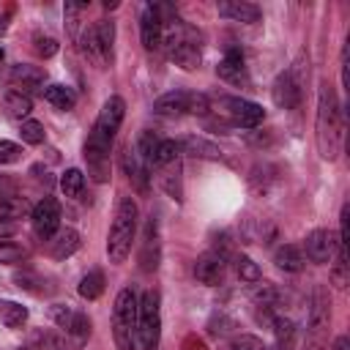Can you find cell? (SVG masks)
Returning <instances> with one entry per match:
<instances>
[{
	"mask_svg": "<svg viewBox=\"0 0 350 350\" xmlns=\"http://www.w3.org/2000/svg\"><path fill=\"white\" fill-rule=\"evenodd\" d=\"M156 148H159V137H156L153 131H142V134H139V139H137V145H134V153L139 156V161H142L148 170H153Z\"/></svg>",
	"mask_w": 350,
	"mask_h": 350,
	"instance_id": "cb8c5ba5",
	"label": "cell"
},
{
	"mask_svg": "<svg viewBox=\"0 0 350 350\" xmlns=\"http://www.w3.org/2000/svg\"><path fill=\"white\" fill-rule=\"evenodd\" d=\"M19 137H22V142H27V145H41L44 137H46L44 123H38V120H22Z\"/></svg>",
	"mask_w": 350,
	"mask_h": 350,
	"instance_id": "836d02e7",
	"label": "cell"
},
{
	"mask_svg": "<svg viewBox=\"0 0 350 350\" xmlns=\"http://www.w3.org/2000/svg\"><path fill=\"white\" fill-rule=\"evenodd\" d=\"M273 262H276L282 271H287V273H298V271L304 268V252H301L298 246H293V243H284V246L276 249Z\"/></svg>",
	"mask_w": 350,
	"mask_h": 350,
	"instance_id": "d6986e66",
	"label": "cell"
},
{
	"mask_svg": "<svg viewBox=\"0 0 350 350\" xmlns=\"http://www.w3.org/2000/svg\"><path fill=\"white\" fill-rule=\"evenodd\" d=\"M161 30H164V22H161V8L159 5H145L142 8V16H139V33H142V46L145 49H159L161 46Z\"/></svg>",
	"mask_w": 350,
	"mask_h": 350,
	"instance_id": "7c38bea8",
	"label": "cell"
},
{
	"mask_svg": "<svg viewBox=\"0 0 350 350\" xmlns=\"http://www.w3.org/2000/svg\"><path fill=\"white\" fill-rule=\"evenodd\" d=\"M30 219H33L36 235H38L41 241H49V238L60 230V205H57V200H55V197H44V200L33 208Z\"/></svg>",
	"mask_w": 350,
	"mask_h": 350,
	"instance_id": "ba28073f",
	"label": "cell"
},
{
	"mask_svg": "<svg viewBox=\"0 0 350 350\" xmlns=\"http://www.w3.org/2000/svg\"><path fill=\"white\" fill-rule=\"evenodd\" d=\"M123 170H126V175L134 180V186H137L139 191H148V178H150L148 172H150V170L139 161V156L134 153V148H129V150L123 153Z\"/></svg>",
	"mask_w": 350,
	"mask_h": 350,
	"instance_id": "ac0fdd59",
	"label": "cell"
},
{
	"mask_svg": "<svg viewBox=\"0 0 350 350\" xmlns=\"http://www.w3.org/2000/svg\"><path fill=\"white\" fill-rule=\"evenodd\" d=\"M14 282H16V287H22V290H27V293H36V295L49 293V287H44L46 282H44L38 273H33V271H19V273H14Z\"/></svg>",
	"mask_w": 350,
	"mask_h": 350,
	"instance_id": "1f68e13d",
	"label": "cell"
},
{
	"mask_svg": "<svg viewBox=\"0 0 350 350\" xmlns=\"http://www.w3.org/2000/svg\"><path fill=\"white\" fill-rule=\"evenodd\" d=\"M16 197V180L8 175H0V202L3 200H14Z\"/></svg>",
	"mask_w": 350,
	"mask_h": 350,
	"instance_id": "f35d334b",
	"label": "cell"
},
{
	"mask_svg": "<svg viewBox=\"0 0 350 350\" xmlns=\"http://www.w3.org/2000/svg\"><path fill=\"white\" fill-rule=\"evenodd\" d=\"M126 115V101L120 96H109L93 123V131L85 142V161H88V172L93 175V180L104 183L109 178V150L115 142V134L123 123Z\"/></svg>",
	"mask_w": 350,
	"mask_h": 350,
	"instance_id": "6da1fadb",
	"label": "cell"
},
{
	"mask_svg": "<svg viewBox=\"0 0 350 350\" xmlns=\"http://www.w3.org/2000/svg\"><path fill=\"white\" fill-rule=\"evenodd\" d=\"M161 298L156 290H145L137 304V345L139 350H159L161 342Z\"/></svg>",
	"mask_w": 350,
	"mask_h": 350,
	"instance_id": "5b68a950",
	"label": "cell"
},
{
	"mask_svg": "<svg viewBox=\"0 0 350 350\" xmlns=\"http://www.w3.org/2000/svg\"><path fill=\"white\" fill-rule=\"evenodd\" d=\"M221 104L227 107L232 123H238V126H243V129H254V126H260L262 118H265L262 107L254 104V101H246V98H221Z\"/></svg>",
	"mask_w": 350,
	"mask_h": 350,
	"instance_id": "30bf717a",
	"label": "cell"
},
{
	"mask_svg": "<svg viewBox=\"0 0 350 350\" xmlns=\"http://www.w3.org/2000/svg\"><path fill=\"white\" fill-rule=\"evenodd\" d=\"M30 257V246L22 243V241H11V238H3L0 241V262H22Z\"/></svg>",
	"mask_w": 350,
	"mask_h": 350,
	"instance_id": "f1b7e54d",
	"label": "cell"
},
{
	"mask_svg": "<svg viewBox=\"0 0 350 350\" xmlns=\"http://www.w3.org/2000/svg\"><path fill=\"white\" fill-rule=\"evenodd\" d=\"M22 159V148L11 139H0V164H14Z\"/></svg>",
	"mask_w": 350,
	"mask_h": 350,
	"instance_id": "d590c367",
	"label": "cell"
},
{
	"mask_svg": "<svg viewBox=\"0 0 350 350\" xmlns=\"http://www.w3.org/2000/svg\"><path fill=\"white\" fill-rule=\"evenodd\" d=\"M101 293H104V273H101L98 268H93V271H88V273L82 276V282H79V295L88 298V301H96Z\"/></svg>",
	"mask_w": 350,
	"mask_h": 350,
	"instance_id": "83f0119b",
	"label": "cell"
},
{
	"mask_svg": "<svg viewBox=\"0 0 350 350\" xmlns=\"http://www.w3.org/2000/svg\"><path fill=\"white\" fill-rule=\"evenodd\" d=\"M93 27H96V36H98L104 60H107V66H109L112 57H115V22H112V19H98Z\"/></svg>",
	"mask_w": 350,
	"mask_h": 350,
	"instance_id": "44dd1931",
	"label": "cell"
},
{
	"mask_svg": "<svg viewBox=\"0 0 350 350\" xmlns=\"http://www.w3.org/2000/svg\"><path fill=\"white\" fill-rule=\"evenodd\" d=\"M180 150H186L191 156H200V159H221V150L213 142L202 139V137H186L180 142Z\"/></svg>",
	"mask_w": 350,
	"mask_h": 350,
	"instance_id": "d4e9b609",
	"label": "cell"
},
{
	"mask_svg": "<svg viewBox=\"0 0 350 350\" xmlns=\"http://www.w3.org/2000/svg\"><path fill=\"white\" fill-rule=\"evenodd\" d=\"M19 350H33V347H19Z\"/></svg>",
	"mask_w": 350,
	"mask_h": 350,
	"instance_id": "b9f144b4",
	"label": "cell"
},
{
	"mask_svg": "<svg viewBox=\"0 0 350 350\" xmlns=\"http://www.w3.org/2000/svg\"><path fill=\"white\" fill-rule=\"evenodd\" d=\"M224 273H227V260L221 254H216V252H205L194 262V276L202 284H219L224 279Z\"/></svg>",
	"mask_w": 350,
	"mask_h": 350,
	"instance_id": "4fadbf2b",
	"label": "cell"
},
{
	"mask_svg": "<svg viewBox=\"0 0 350 350\" xmlns=\"http://www.w3.org/2000/svg\"><path fill=\"white\" fill-rule=\"evenodd\" d=\"M306 77H309V57L301 55L287 71H282V74L273 79V88H271L273 104L282 107V109H295V107L301 104Z\"/></svg>",
	"mask_w": 350,
	"mask_h": 350,
	"instance_id": "8992f818",
	"label": "cell"
},
{
	"mask_svg": "<svg viewBox=\"0 0 350 350\" xmlns=\"http://www.w3.org/2000/svg\"><path fill=\"white\" fill-rule=\"evenodd\" d=\"M44 98L55 109H63V112L74 109V104H77V93L68 85H49V88H44Z\"/></svg>",
	"mask_w": 350,
	"mask_h": 350,
	"instance_id": "ffe728a7",
	"label": "cell"
},
{
	"mask_svg": "<svg viewBox=\"0 0 350 350\" xmlns=\"http://www.w3.org/2000/svg\"><path fill=\"white\" fill-rule=\"evenodd\" d=\"M216 74L232 85H249V74H246V66H243V55L238 49H230L227 57L216 66Z\"/></svg>",
	"mask_w": 350,
	"mask_h": 350,
	"instance_id": "9a60e30c",
	"label": "cell"
},
{
	"mask_svg": "<svg viewBox=\"0 0 350 350\" xmlns=\"http://www.w3.org/2000/svg\"><path fill=\"white\" fill-rule=\"evenodd\" d=\"M79 249V232L71 227H60L52 238H49V254L55 260H66Z\"/></svg>",
	"mask_w": 350,
	"mask_h": 350,
	"instance_id": "2e32d148",
	"label": "cell"
},
{
	"mask_svg": "<svg viewBox=\"0 0 350 350\" xmlns=\"http://www.w3.org/2000/svg\"><path fill=\"white\" fill-rule=\"evenodd\" d=\"M33 41H36V52H38V55H44V57H52V55L57 52V44H55V38H49V36L36 33V36H33Z\"/></svg>",
	"mask_w": 350,
	"mask_h": 350,
	"instance_id": "8d00e7d4",
	"label": "cell"
},
{
	"mask_svg": "<svg viewBox=\"0 0 350 350\" xmlns=\"http://www.w3.org/2000/svg\"><path fill=\"white\" fill-rule=\"evenodd\" d=\"M328 350H350V339L342 334V336H336L334 342H331V347Z\"/></svg>",
	"mask_w": 350,
	"mask_h": 350,
	"instance_id": "ab89813d",
	"label": "cell"
},
{
	"mask_svg": "<svg viewBox=\"0 0 350 350\" xmlns=\"http://www.w3.org/2000/svg\"><path fill=\"white\" fill-rule=\"evenodd\" d=\"M49 317H52V323H55L63 334H68V328H71L74 320H77V312H74L68 304H55V306L49 309Z\"/></svg>",
	"mask_w": 350,
	"mask_h": 350,
	"instance_id": "d6a6232c",
	"label": "cell"
},
{
	"mask_svg": "<svg viewBox=\"0 0 350 350\" xmlns=\"http://www.w3.org/2000/svg\"><path fill=\"white\" fill-rule=\"evenodd\" d=\"M0 320L5 328H22L27 320V309L16 301H0Z\"/></svg>",
	"mask_w": 350,
	"mask_h": 350,
	"instance_id": "484cf974",
	"label": "cell"
},
{
	"mask_svg": "<svg viewBox=\"0 0 350 350\" xmlns=\"http://www.w3.org/2000/svg\"><path fill=\"white\" fill-rule=\"evenodd\" d=\"M137 219H139L137 202L131 197H120L118 208H115L112 227H109V238H107V257H109V262L120 265L131 254V243L137 238Z\"/></svg>",
	"mask_w": 350,
	"mask_h": 350,
	"instance_id": "3957f363",
	"label": "cell"
},
{
	"mask_svg": "<svg viewBox=\"0 0 350 350\" xmlns=\"http://www.w3.org/2000/svg\"><path fill=\"white\" fill-rule=\"evenodd\" d=\"M304 249H306V257H309L312 262L325 265V262H331V257H334V252H336V235H334L331 230H325V227H317V230H312V232L306 235Z\"/></svg>",
	"mask_w": 350,
	"mask_h": 350,
	"instance_id": "9c48e42d",
	"label": "cell"
},
{
	"mask_svg": "<svg viewBox=\"0 0 350 350\" xmlns=\"http://www.w3.org/2000/svg\"><path fill=\"white\" fill-rule=\"evenodd\" d=\"M216 11H219V16L232 19V22H243V25L260 22V16H262L260 5L246 3V0H221V3L216 5Z\"/></svg>",
	"mask_w": 350,
	"mask_h": 350,
	"instance_id": "5bb4252c",
	"label": "cell"
},
{
	"mask_svg": "<svg viewBox=\"0 0 350 350\" xmlns=\"http://www.w3.org/2000/svg\"><path fill=\"white\" fill-rule=\"evenodd\" d=\"M79 49H82V55L96 68H107V60H104V52H101V44H98V36H96V27L93 25L79 33Z\"/></svg>",
	"mask_w": 350,
	"mask_h": 350,
	"instance_id": "e0dca14e",
	"label": "cell"
},
{
	"mask_svg": "<svg viewBox=\"0 0 350 350\" xmlns=\"http://www.w3.org/2000/svg\"><path fill=\"white\" fill-rule=\"evenodd\" d=\"M232 328H235V320H230V317H224V314H219V317L211 320V334H213V336H227Z\"/></svg>",
	"mask_w": 350,
	"mask_h": 350,
	"instance_id": "74e56055",
	"label": "cell"
},
{
	"mask_svg": "<svg viewBox=\"0 0 350 350\" xmlns=\"http://www.w3.org/2000/svg\"><path fill=\"white\" fill-rule=\"evenodd\" d=\"M342 131H345V115L336 98L334 85L320 82L317 90V120H314V137H317V150L325 161H334L342 148Z\"/></svg>",
	"mask_w": 350,
	"mask_h": 350,
	"instance_id": "7a4b0ae2",
	"label": "cell"
},
{
	"mask_svg": "<svg viewBox=\"0 0 350 350\" xmlns=\"http://www.w3.org/2000/svg\"><path fill=\"white\" fill-rule=\"evenodd\" d=\"M230 350H265V345L254 334H238V336H232Z\"/></svg>",
	"mask_w": 350,
	"mask_h": 350,
	"instance_id": "e575fe53",
	"label": "cell"
},
{
	"mask_svg": "<svg viewBox=\"0 0 350 350\" xmlns=\"http://www.w3.org/2000/svg\"><path fill=\"white\" fill-rule=\"evenodd\" d=\"M178 156H180V142H178V139H159L153 167H156V170H159V167H167V164L178 161Z\"/></svg>",
	"mask_w": 350,
	"mask_h": 350,
	"instance_id": "4dcf8cb0",
	"label": "cell"
},
{
	"mask_svg": "<svg viewBox=\"0 0 350 350\" xmlns=\"http://www.w3.org/2000/svg\"><path fill=\"white\" fill-rule=\"evenodd\" d=\"M60 189H63V194H66V197L79 200V197H82V191H85V175H82V170H77V167L66 170V172H63V178H60Z\"/></svg>",
	"mask_w": 350,
	"mask_h": 350,
	"instance_id": "4316f807",
	"label": "cell"
},
{
	"mask_svg": "<svg viewBox=\"0 0 350 350\" xmlns=\"http://www.w3.org/2000/svg\"><path fill=\"white\" fill-rule=\"evenodd\" d=\"M30 109H33V101H30L27 93H22V90H8V93H5V112H8L11 118L22 120V118L30 115Z\"/></svg>",
	"mask_w": 350,
	"mask_h": 350,
	"instance_id": "603a6c76",
	"label": "cell"
},
{
	"mask_svg": "<svg viewBox=\"0 0 350 350\" xmlns=\"http://www.w3.org/2000/svg\"><path fill=\"white\" fill-rule=\"evenodd\" d=\"M232 262H235V273H238V279H241V282H246V284H257V282H260V276H262V273H260V265H257L252 257L238 254Z\"/></svg>",
	"mask_w": 350,
	"mask_h": 350,
	"instance_id": "f546056e",
	"label": "cell"
},
{
	"mask_svg": "<svg viewBox=\"0 0 350 350\" xmlns=\"http://www.w3.org/2000/svg\"><path fill=\"white\" fill-rule=\"evenodd\" d=\"M153 112L161 118H180V115H208L211 101L205 93H189V90H170L153 101Z\"/></svg>",
	"mask_w": 350,
	"mask_h": 350,
	"instance_id": "52a82bcc",
	"label": "cell"
},
{
	"mask_svg": "<svg viewBox=\"0 0 350 350\" xmlns=\"http://www.w3.org/2000/svg\"><path fill=\"white\" fill-rule=\"evenodd\" d=\"M159 254H161V243H159V221L150 216L145 230H142V249H139V268L156 271L159 268Z\"/></svg>",
	"mask_w": 350,
	"mask_h": 350,
	"instance_id": "8fae6325",
	"label": "cell"
},
{
	"mask_svg": "<svg viewBox=\"0 0 350 350\" xmlns=\"http://www.w3.org/2000/svg\"><path fill=\"white\" fill-rule=\"evenodd\" d=\"M11 79L19 82L22 88H41L44 85V71L38 66H27V63H19L11 68Z\"/></svg>",
	"mask_w": 350,
	"mask_h": 350,
	"instance_id": "7402d4cb",
	"label": "cell"
},
{
	"mask_svg": "<svg viewBox=\"0 0 350 350\" xmlns=\"http://www.w3.org/2000/svg\"><path fill=\"white\" fill-rule=\"evenodd\" d=\"M3 30H5V22H3V19H0V33H3Z\"/></svg>",
	"mask_w": 350,
	"mask_h": 350,
	"instance_id": "60d3db41",
	"label": "cell"
},
{
	"mask_svg": "<svg viewBox=\"0 0 350 350\" xmlns=\"http://www.w3.org/2000/svg\"><path fill=\"white\" fill-rule=\"evenodd\" d=\"M137 293L131 287H123L115 298V309H112V336L118 350H134L137 342Z\"/></svg>",
	"mask_w": 350,
	"mask_h": 350,
	"instance_id": "277c9868",
	"label": "cell"
}]
</instances>
